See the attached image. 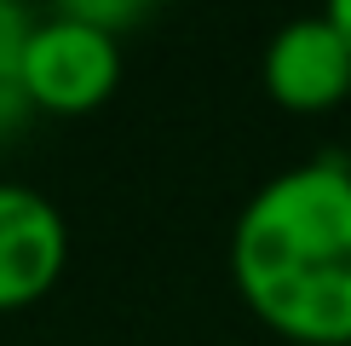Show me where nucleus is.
Masks as SVG:
<instances>
[{
	"label": "nucleus",
	"instance_id": "obj_1",
	"mask_svg": "<svg viewBox=\"0 0 351 346\" xmlns=\"http://www.w3.org/2000/svg\"><path fill=\"white\" fill-rule=\"evenodd\" d=\"M230 283L288 346H351L346 162H300L242 202L230 225Z\"/></svg>",
	"mask_w": 351,
	"mask_h": 346
},
{
	"label": "nucleus",
	"instance_id": "obj_2",
	"mask_svg": "<svg viewBox=\"0 0 351 346\" xmlns=\"http://www.w3.org/2000/svg\"><path fill=\"white\" fill-rule=\"evenodd\" d=\"M121 86V41L69 6L29 23L23 41V98L40 115H93Z\"/></svg>",
	"mask_w": 351,
	"mask_h": 346
},
{
	"label": "nucleus",
	"instance_id": "obj_3",
	"mask_svg": "<svg viewBox=\"0 0 351 346\" xmlns=\"http://www.w3.org/2000/svg\"><path fill=\"white\" fill-rule=\"evenodd\" d=\"M69 271V220L35 185L0 179V312L47 300Z\"/></svg>",
	"mask_w": 351,
	"mask_h": 346
},
{
	"label": "nucleus",
	"instance_id": "obj_4",
	"mask_svg": "<svg viewBox=\"0 0 351 346\" xmlns=\"http://www.w3.org/2000/svg\"><path fill=\"white\" fill-rule=\"evenodd\" d=\"M265 93L294 115H323L351 98V47L328 12L294 18L265 47Z\"/></svg>",
	"mask_w": 351,
	"mask_h": 346
},
{
	"label": "nucleus",
	"instance_id": "obj_5",
	"mask_svg": "<svg viewBox=\"0 0 351 346\" xmlns=\"http://www.w3.org/2000/svg\"><path fill=\"white\" fill-rule=\"evenodd\" d=\"M29 23H35V12L0 0V139L18 133L29 115H35L29 98H23V41H29Z\"/></svg>",
	"mask_w": 351,
	"mask_h": 346
},
{
	"label": "nucleus",
	"instance_id": "obj_6",
	"mask_svg": "<svg viewBox=\"0 0 351 346\" xmlns=\"http://www.w3.org/2000/svg\"><path fill=\"white\" fill-rule=\"evenodd\" d=\"M69 12L86 18V23H98V29L115 35V41H121V29H133V23L144 18V6H133V0H69Z\"/></svg>",
	"mask_w": 351,
	"mask_h": 346
},
{
	"label": "nucleus",
	"instance_id": "obj_7",
	"mask_svg": "<svg viewBox=\"0 0 351 346\" xmlns=\"http://www.w3.org/2000/svg\"><path fill=\"white\" fill-rule=\"evenodd\" d=\"M328 18H334V29L346 35V47H351V0H334L328 6Z\"/></svg>",
	"mask_w": 351,
	"mask_h": 346
},
{
	"label": "nucleus",
	"instance_id": "obj_8",
	"mask_svg": "<svg viewBox=\"0 0 351 346\" xmlns=\"http://www.w3.org/2000/svg\"><path fill=\"white\" fill-rule=\"evenodd\" d=\"M346 173H351V156H346Z\"/></svg>",
	"mask_w": 351,
	"mask_h": 346
}]
</instances>
